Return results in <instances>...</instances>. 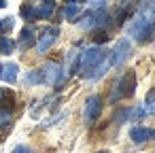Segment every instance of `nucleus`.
Segmentation results:
<instances>
[{
	"label": "nucleus",
	"mask_w": 155,
	"mask_h": 153,
	"mask_svg": "<svg viewBox=\"0 0 155 153\" xmlns=\"http://www.w3.org/2000/svg\"><path fill=\"white\" fill-rule=\"evenodd\" d=\"M17 64H9V66H5V70L0 72V77H2V81H7V83H15V79H17Z\"/></svg>",
	"instance_id": "11"
},
{
	"label": "nucleus",
	"mask_w": 155,
	"mask_h": 153,
	"mask_svg": "<svg viewBox=\"0 0 155 153\" xmlns=\"http://www.w3.org/2000/svg\"><path fill=\"white\" fill-rule=\"evenodd\" d=\"M24 83L26 85H41L43 83V70H30L24 77Z\"/></svg>",
	"instance_id": "12"
},
{
	"label": "nucleus",
	"mask_w": 155,
	"mask_h": 153,
	"mask_svg": "<svg viewBox=\"0 0 155 153\" xmlns=\"http://www.w3.org/2000/svg\"><path fill=\"white\" fill-rule=\"evenodd\" d=\"M104 60H108V53H106L102 47H89V49L81 51V55H79V68H81L83 77L89 79L91 72H94Z\"/></svg>",
	"instance_id": "2"
},
{
	"label": "nucleus",
	"mask_w": 155,
	"mask_h": 153,
	"mask_svg": "<svg viewBox=\"0 0 155 153\" xmlns=\"http://www.w3.org/2000/svg\"><path fill=\"white\" fill-rule=\"evenodd\" d=\"M98 153H110V151H98Z\"/></svg>",
	"instance_id": "23"
},
{
	"label": "nucleus",
	"mask_w": 155,
	"mask_h": 153,
	"mask_svg": "<svg viewBox=\"0 0 155 153\" xmlns=\"http://www.w3.org/2000/svg\"><path fill=\"white\" fill-rule=\"evenodd\" d=\"M13 24H15V19H13V17H5V19H0V34L9 32V30L13 28Z\"/></svg>",
	"instance_id": "16"
},
{
	"label": "nucleus",
	"mask_w": 155,
	"mask_h": 153,
	"mask_svg": "<svg viewBox=\"0 0 155 153\" xmlns=\"http://www.w3.org/2000/svg\"><path fill=\"white\" fill-rule=\"evenodd\" d=\"M0 68H2V66H0ZM0 72H2V70H0Z\"/></svg>",
	"instance_id": "24"
},
{
	"label": "nucleus",
	"mask_w": 155,
	"mask_h": 153,
	"mask_svg": "<svg viewBox=\"0 0 155 153\" xmlns=\"http://www.w3.org/2000/svg\"><path fill=\"white\" fill-rule=\"evenodd\" d=\"M149 111H153V113H155V104H151V106H149Z\"/></svg>",
	"instance_id": "21"
},
{
	"label": "nucleus",
	"mask_w": 155,
	"mask_h": 153,
	"mask_svg": "<svg viewBox=\"0 0 155 153\" xmlns=\"http://www.w3.org/2000/svg\"><path fill=\"white\" fill-rule=\"evenodd\" d=\"M13 153H32V149H28L26 145H17V147L13 149Z\"/></svg>",
	"instance_id": "19"
},
{
	"label": "nucleus",
	"mask_w": 155,
	"mask_h": 153,
	"mask_svg": "<svg viewBox=\"0 0 155 153\" xmlns=\"http://www.w3.org/2000/svg\"><path fill=\"white\" fill-rule=\"evenodd\" d=\"M58 34H60V28H58V26L43 30V34H41V38H38V43H36V51H38V53H45V51L55 43Z\"/></svg>",
	"instance_id": "7"
},
{
	"label": "nucleus",
	"mask_w": 155,
	"mask_h": 153,
	"mask_svg": "<svg viewBox=\"0 0 155 153\" xmlns=\"http://www.w3.org/2000/svg\"><path fill=\"white\" fill-rule=\"evenodd\" d=\"M32 45H36V36H34V30L26 26L19 34V49H28Z\"/></svg>",
	"instance_id": "9"
},
{
	"label": "nucleus",
	"mask_w": 155,
	"mask_h": 153,
	"mask_svg": "<svg viewBox=\"0 0 155 153\" xmlns=\"http://www.w3.org/2000/svg\"><path fill=\"white\" fill-rule=\"evenodd\" d=\"M134 91H136V75H134V70H130L127 75H123L121 79L115 81L110 102H117L121 98H130V96H134Z\"/></svg>",
	"instance_id": "3"
},
{
	"label": "nucleus",
	"mask_w": 155,
	"mask_h": 153,
	"mask_svg": "<svg viewBox=\"0 0 155 153\" xmlns=\"http://www.w3.org/2000/svg\"><path fill=\"white\" fill-rule=\"evenodd\" d=\"M55 9V2L53 0H43V5L36 7V19H49L51 13Z\"/></svg>",
	"instance_id": "10"
},
{
	"label": "nucleus",
	"mask_w": 155,
	"mask_h": 153,
	"mask_svg": "<svg viewBox=\"0 0 155 153\" xmlns=\"http://www.w3.org/2000/svg\"><path fill=\"white\" fill-rule=\"evenodd\" d=\"M41 70H43V83H47V85H60L64 81V68L60 64L49 62Z\"/></svg>",
	"instance_id": "6"
},
{
	"label": "nucleus",
	"mask_w": 155,
	"mask_h": 153,
	"mask_svg": "<svg viewBox=\"0 0 155 153\" xmlns=\"http://www.w3.org/2000/svg\"><path fill=\"white\" fill-rule=\"evenodd\" d=\"M94 41H96V43H106V41H108V34H106V32H96Z\"/></svg>",
	"instance_id": "18"
},
{
	"label": "nucleus",
	"mask_w": 155,
	"mask_h": 153,
	"mask_svg": "<svg viewBox=\"0 0 155 153\" xmlns=\"http://www.w3.org/2000/svg\"><path fill=\"white\" fill-rule=\"evenodd\" d=\"M130 51H132V45H130V41H127V38H121V41H117V43H115V49L110 51L108 64H110L113 68H119V66H123V64L127 62V58H130Z\"/></svg>",
	"instance_id": "4"
},
{
	"label": "nucleus",
	"mask_w": 155,
	"mask_h": 153,
	"mask_svg": "<svg viewBox=\"0 0 155 153\" xmlns=\"http://www.w3.org/2000/svg\"><path fill=\"white\" fill-rule=\"evenodd\" d=\"M127 32L138 41V43H149L155 36V2L147 5L136 17L134 22L127 26Z\"/></svg>",
	"instance_id": "1"
},
{
	"label": "nucleus",
	"mask_w": 155,
	"mask_h": 153,
	"mask_svg": "<svg viewBox=\"0 0 155 153\" xmlns=\"http://www.w3.org/2000/svg\"><path fill=\"white\" fill-rule=\"evenodd\" d=\"M100 113H102V100H100V96H89L87 102H85V108H83V121H85V125L96 123V119L100 117Z\"/></svg>",
	"instance_id": "5"
},
{
	"label": "nucleus",
	"mask_w": 155,
	"mask_h": 153,
	"mask_svg": "<svg viewBox=\"0 0 155 153\" xmlns=\"http://www.w3.org/2000/svg\"><path fill=\"white\" fill-rule=\"evenodd\" d=\"M9 123H11L9 111H0V128H5V125H9Z\"/></svg>",
	"instance_id": "17"
},
{
	"label": "nucleus",
	"mask_w": 155,
	"mask_h": 153,
	"mask_svg": "<svg viewBox=\"0 0 155 153\" xmlns=\"http://www.w3.org/2000/svg\"><path fill=\"white\" fill-rule=\"evenodd\" d=\"M13 49H15V43L9 38V36H2L0 34V53H13Z\"/></svg>",
	"instance_id": "13"
},
{
	"label": "nucleus",
	"mask_w": 155,
	"mask_h": 153,
	"mask_svg": "<svg viewBox=\"0 0 155 153\" xmlns=\"http://www.w3.org/2000/svg\"><path fill=\"white\" fill-rule=\"evenodd\" d=\"M130 138H132L134 142L142 145V142L155 138V130H151V128H142V125H134V128L130 130Z\"/></svg>",
	"instance_id": "8"
},
{
	"label": "nucleus",
	"mask_w": 155,
	"mask_h": 153,
	"mask_svg": "<svg viewBox=\"0 0 155 153\" xmlns=\"http://www.w3.org/2000/svg\"><path fill=\"white\" fill-rule=\"evenodd\" d=\"M66 2H68V5H72V2H79V0H66Z\"/></svg>",
	"instance_id": "22"
},
{
	"label": "nucleus",
	"mask_w": 155,
	"mask_h": 153,
	"mask_svg": "<svg viewBox=\"0 0 155 153\" xmlns=\"http://www.w3.org/2000/svg\"><path fill=\"white\" fill-rule=\"evenodd\" d=\"M62 15H64L66 19H70V22H77V17L81 15V9L72 2V5H68V7L64 9V13H62Z\"/></svg>",
	"instance_id": "14"
},
{
	"label": "nucleus",
	"mask_w": 155,
	"mask_h": 153,
	"mask_svg": "<svg viewBox=\"0 0 155 153\" xmlns=\"http://www.w3.org/2000/svg\"><path fill=\"white\" fill-rule=\"evenodd\" d=\"M21 17L24 19H36V7L34 5H30V2H26L24 7H21Z\"/></svg>",
	"instance_id": "15"
},
{
	"label": "nucleus",
	"mask_w": 155,
	"mask_h": 153,
	"mask_svg": "<svg viewBox=\"0 0 155 153\" xmlns=\"http://www.w3.org/2000/svg\"><path fill=\"white\" fill-rule=\"evenodd\" d=\"M7 7V0H0V9H5Z\"/></svg>",
	"instance_id": "20"
}]
</instances>
